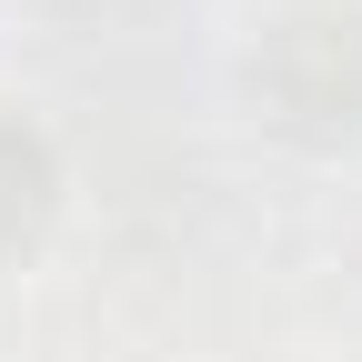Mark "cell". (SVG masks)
Listing matches in <instances>:
<instances>
[{"label": "cell", "mask_w": 362, "mask_h": 362, "mask_svg": "<svg viewBox=\"0 0 362 362\" xmlns=\"http://www.w3.org/2000/svg\"><path fill=\"white\" fill-rule=\"evenodd\" d=\"M232 81L282 151L302 161L362 151V0H262Z\"/></svg>", "instance_id": "cell-1"}, {"label": "cell", "mask_w": 362, "mask_h": 362, "mask_svg": "<svg viewBox=\"0 0 362 362\" xmlns=\"http://www.w3.org/2000/svg\"><path fill=\"white\" fill-rule=\"evenodd\" d=\"M61 211H71V161H61V141H51L21 101H0V282L30 272L40 252L61 242Z\"/></svg>", "instance_id": "cell-2"}]
</instances>
